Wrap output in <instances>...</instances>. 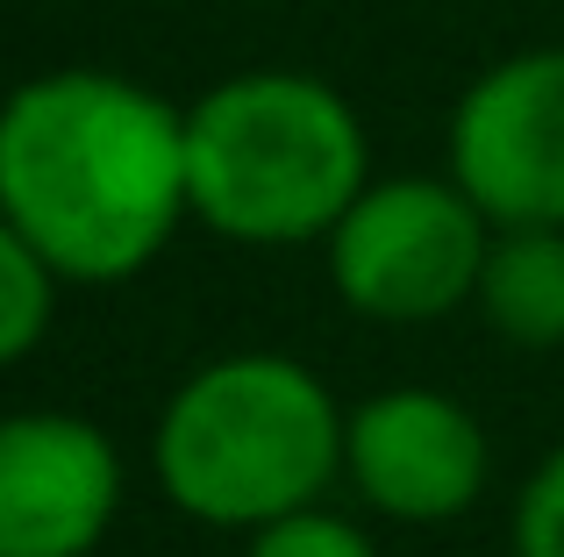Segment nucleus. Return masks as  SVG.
<instances>
[{
  "label": "nucleus",
  "instance_id": "1",
  "mask_svg": "<svg viewBox=\"0 0 564 557\" xmlns=\"http://www.w3.org/2000/svg\"><path fill=\"white\" fill-rule=\"evenodd\" d=\"M186 122L115 72H51L0 108V215L65 278H129L172 237Z\"/></svg>",
  "mask_w": 564,
  "mask_h": 557
},
{
  "label": "nucleus",
  "instance_id": "6",
  "mask_svg": "<svg viewBox=\"0 0 564 557\" xmlns=\"http://www.w3.org/2000/svg\"><path fill=\"white\" fill-rule=\"evenodd\" d=\"M115 501H122V465L94 422H0V557H86Z\"/></svg>",
  "mask_w": 564,
  "mask_h": 557
},
{
  "label": "nucleus",
  "instance_id": "8",
  "mask_svg": "<svg viewBox=\"0 0 564 557\" xmlns=\"http://www.w3.org/2000/svg\"><path fill=\"white\" fill-rule=\"evenodd\" d=\"M479 301L500 336L514 343H557L564 336V237L557 222H522L486 243Z\"/></svg>",
  "mask_w": 564,
  "mask_h": 557
},
{
  "label": "nucleus",
  "instance_id": "9",
  "mask_svg": "<svg viewBox=\"0 0 564 557\" xmlns=\"http://www.w3.org/2000/svg\"><path fill=\"white\" fill-rule=\"evenodd\" d=\"M51 321V258L0 215V364L22 358Z\"/></svg>",
  "mask_w": 564,
  "mask_h": 557
},
{
  "label": "nucleus",
  "instance_id": "11",
  "mask_svg": "<svg viewBox=\"0 0 564 557\" xmlns=\"http://www.w3.org/2000/svg\"><path fill=\"white\" fill-rule=\"evenodd\" d=\"M514 544H522V557H564V450L529 479L522 515H514Z\"/></svg>",
  "mask_w": 564,
  "mask_h": 557
},
{
  "label": "nucleus",
  "instance_id": "5",
  "mask_svg": "<svg viewBox=\"0 0 564 557\" xmlns=\"http://www.w3.org/2000/svg\"><path fill=\"white\" fill-rule=\"evenodd\" d=\"M457 186L494 222H564V51L494 65L451 122Z\"/></svg>",
  "mask_w": 564,
  "mask_h": 557
},
{
  "label": "nucleus",
  "instance_id": "7",
  "mask_svg": "<svg viewBox=\"0 0 564 557\" xmlns=\"http://www.w3.org/2000/svg\"><path fill=\"white\" fill-rule=\"evenodd\" d=\"M350 472L386 515L443 522L479 493L486 444L479 422L443 393H386L350 422Z\"/></svg>",
  "mask_w": 564,
  "mask_h": 557
},
{
  "label": "nucleus",
  "instance_id": "2",
  "mask_svg": "<svg viewBox=\"0 0 564 557\" xmlns=\"http://www.w3.org/2000/svg\"><path fill=\"white\" fill-rule=\"evenodd\" d=\"M186 194L221 237H315L365 194V129L322 79L250 72L186 114Z\"/></svg>",
  "mask_w": 564,
  "mask_h": 557
},
{
  "label": "nucleus",
  "instance_id": "3",
  "mask_svg": "<svg viewBox=\"0 0 564 557\" xmlns=\"http://www.w3.org/2000/svg\"><path fill=\"white\" fill-rule=\"evenodd\" d=\"M344 422L293 358H229L165 407L158 472L200 522H279L329 487Z\"/></svg>",
  "mask_w": 564,
  "mask_h": 557
},
{
  "label": "nucleus",
  "instance_id": "4",
  "mask_svg": "<svg viewBox=\"0 0 564 557\" xmlns=\"http://www.w3.org/2000/svg\"><path fill=\"white\" fill-rule=\"evenodd\" d=\"M479 200L465 186L393 179L344 208L329 229V265L350 307L379 321H429L457 307L486 272Z\"/></svg>",
  "mask_w": 564,
  "mask_h": 557
},
{
  "label": "nucleus",
  "instance_id": "10",
  "mask_svg": "<svg viewBox=\"0 0 564 557\" xmlns=\"http://www.w3.org/2000/svg\"><path fill=\"white\" fill-rule=\"evenodd\" d=\"M250 557H372V544H365L350 522H336V515L293 507V515L264 522V536L250 544Z\"/></svg>",
  "mask_w": 564,
  "mask_h": 557
}]
</instances>
